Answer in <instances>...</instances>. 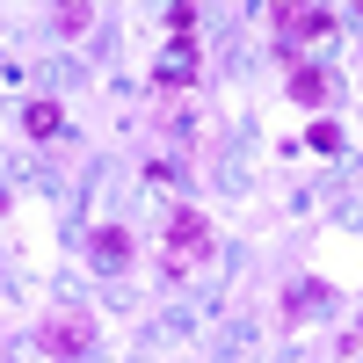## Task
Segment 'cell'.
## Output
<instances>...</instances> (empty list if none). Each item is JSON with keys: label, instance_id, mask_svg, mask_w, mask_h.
Instances as JSON below:
<instances>
[{"label": "cell", "instance_id": "cell-1", "mask_svg": "<svg viewBox=\"0 0 363 363\" xmlns=\"http://www.w3.org/2000/svg\"><path fill=\"white\" fill-rule=\"evenodd\" d=\"M211 247H218L211 218L182 203L174 218H167V240H160V262H167V277H189V269H203V262H211Z\"/></svg>", "mask_w": 363, "mask_h": 363}, {"label": "cell", "instance_id": "cell-2", "mask_svg": "<svg viewBox=\"0 0 363 363\" xmlns=\"http://www.w3.org/2000/svg\"><path fill=\"white\" fill-rule=\"evenodd\" d=\"M269 22H277L284 51H291V44H320V37H335V15H327V8H277Z\"/></svg>", "mask_w": 363, "mask_h": 363}, {"label": "cell", "instance_id": "cell-3", "mask_svg": "<svg viewBox=\"0 0 363 363\" xmlns=\"http://www.w3.org/2000/svg\"><path fill=\"white\" fill-rule=\"evenodd\" d=\"M44 349H51V356H87V349H95V327H87L80 313H58V320L44 327Z\"/></svg>", "mask_w": 363, "mask_h": 363}, {"label": "cell", "instance_id": "cell-4", "mask_svg": "<svg viewBox=\"0 0 363 363\" xmlns=\"http://www.w3.org/2000/svg\"><path fill=\"white\" fill-rule=\"evenodd\" d=\"M87 255H95L102 269H124V262H131V233H124V225H95V240H87Z\"/></svg>", "mask_w": 363, "mask_h": 363}, {"label": "cell", "instance_id": "cell-5", "mask_svg": "<svg viewBox=\"0 0 363 363\" xmlns=\"http://www.w3.org/2000/svg\"><path fill=\"white\" fill-rule=\"evenodd\" d=\"M291 102L327 109V73H320V66H291Z\"/></svg>", "mask_w": 363, "mask_h": 363}, {"label": "cell", "instance_id": "cell-6", "mask_svg": "<svg viewBox=\"0 0 363 363\" xmlns=\"http://www.w3.org/2000/svg\"><path fill=\"white\" fill-rule=\"evenodd\" d=\"M153 80H160V95H189V87H196V66H189V58H182V51H167Z\"/></svg>", "mask_w": 363, "mask_h": 363}, {"label": "cell", "instance_id": "cell-7", "mask_svg": "<svg viewBox=\"0 0 363 363\" xmlns=\"http://www.w3.org/2000/svg\"><path fill=\"white\" fill-rule=\"evenodd\" d=\"M58 124H66V109H58V102H29V109H22V131H29V138H51Z\"/></svg>", "mask_w": 363, "mask_h": 363}, {"label": "cell", "instance_id": "cell-8", "mask_svg": "<svg viewBox=\"0 0 363 363\" xmlns=\"http://www.w3.org/2000/svg\"><path fill=\"white\" fill-rule=\"evenodd\" d=\"M313 306H327V284H306V291H291V298H284V313H291V320H298V313H313Z\"/></svg>", "mask_w": 363, "mask_h": 363}, {"label": "cell", "instance_id": "cell-9", "mask_svg": "<svg viewBox=\"0 0 363 363\" xmlns=\"http://www.w3.org/2000/svg\"><path fill=\"white\" fill-rule=\"evenodd\" d=\"M87 22H95V8H87V0H73V8H58V29H66V37H80Z\"/></svg>", "mask_w": 363, "mask_h": 363}]
</instances>
